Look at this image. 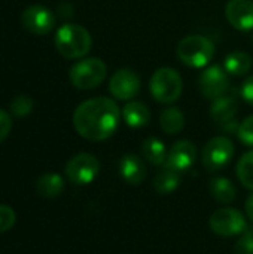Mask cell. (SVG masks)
Returning <instances> with one entry per match:
<instances>
[{
	"instance_id": "obj_1",
	"label": "cell",
	"mask_w": 253,
	"mask_h": 254,
	"mask_svg": "<svg viewBox=\"0 0 253 254\" xmlns=\"http://www.w3.org/2000/svg\"><path fill=\"white\" fill-rule=\"evenodd\" d=\"M121 121L118 104L107 97H95L81 103L73 113L76 132L89 141H103L115 134Z\"/></svg>"
},
{
	"instance_id": "obj_2",
	"label": "cell",
	"mask_w": 253,
	"mask_h": 254,
	"mask_svg": "<svg viewBox=\"0 0 253 254\" xmlns=\"http://www.w3.org/2000/svg\"><path fill=\"white\" fill-rule=\"evenodd\" d=\"M92 46L89 31L79 25L67 22L57 30L55 48L67 60H78L85 57Z\"/></svg>"
},
{
	"instance_id": "obj_3",
	"label": "cell",
	"mask_w": 253,
	"mask_h": 254,
	"mask_svg": "<svg viewBox=\"0 0 253 254\" xmlns=\"http://www.w3.org/2000/svg\"><path fill=\"white\" fill-rule=\"evenodd\" d=\"M215 43L201 34H191L180 40L177 45V57L179 60L195 68H201L207 65L215 57Z\"/></svg>"
},
{
	"instance_id": "obj_4",
	"label": "cell",
	"mask_w": 253,
	"mask_h": 254,
	"mask_svg": "<svg viewBox=\"0 0 253 254\" xmlns=\"http://www.w3.org/2000/svg\"><path fill=\"white\" fill-rule=\"evenodd\" d=\"M182 77L180 74L171 67H161L158 68L149 82V89L152 97L163 104H170L179 100L182 94Z\"/></svg>"
},
{
	"instance_id": "obj_5",
	"label": "cell",
	"mask_w": 253,
	"mask_h": 254,
	"mask_svg": "<svg viewBox=\"0 0 253 254\" xmlns=\"http://www.w3.org/2000/svg\"><path fill=\"white\" fill-rule=\"evenodd\" d=\"M107 67L100 58H85L72 65L69 71L70 82L75 88L88 91L97 88L106 79Z\"/></svg>"
},
{
	"instance_id": "obj_6",
	"label": "cell",
	"mask_w": 253,
	"mask_h": 254,
	"mask_svg": "<svg viewBox=\"0 0 253 254\" xmlns=\"http://www.w3.org/2000/svg\"><path fill=\"white\" fill-rule=\"evenodd\" d=\"M234 144L228 137L219 135L209 140L203 149L201 161L207 171L215 173L227 167L234 156Z\"/></svg>"
},
{
	"instance_id": "obj_7",
	"label": "cell",
	"mask_w": 253,
	"mask_h": 254,
	"mask_svg": "<svg viewBox=\"0 0 253 254\" xmlns=\"http://www.w3.org/2000/svg\"><path fill=\"white\" fill-rule=\"evenodd\" d=\"M210 229L219 237H236L243 234L248 229L245 216L236 208H219L216 210L209 220Z\"/></svg>"
},
{
	"instance_id": "obj_8",
	"label": "cell",
	"mask_w": 253,
	"mask_h": 254,
	"mask_svg": "<svg viewBox=\"0 0 253 254\" xmlns=\"http://www.w3.org/2000/svg\"><path fill=\"white\" fill-rule=\"evenodd\" d=\"M100 171L98 159L91 153H79L73 156L66 165V177L70 183L84 186L91 183Z\"/></svg>"
},
{
	"instance_id": "obj_9",
	"label": "cell",
	"mask_w": 253,
	"mask_h": 254,
	"mask_svg": "<svg viewBox=\"0 0 253 254\" xmlns=\"http://www.w3.org/2000/svg\"><path fill=\"white\" fill-rule=\"evenodd\" d=\"M21 22L30 33L36 36L48 34L55 27V15L51 9L42 4L28 6L21 13Z\"/></svg>"
},
{
	"instance_id": "obj_10",
	"label": "cell",
	"mask_w": 253,
	"mask_h": 254,
	"mask_svg": "<svg viewBox=\"0 0 253 254\" xmlns=\"http://www.w3.org/2000/svg\"><path fill=\"white\" fill-rule=\"evenodd\" d=\"M140 77L128 68L116 70L109 80L110 94L121 101H130L140 92Z\"/></svg>"
},
{
	"instance_id": "obj_11",
	"label": "cell",
	"mask_w": 253,
	"mask_h": 254,
	"mask_svg": "<svg viewBox=\"0 0 253 254\" xmlns=\"http://www.w3.org/2000/svg\"><path fill=\"white\" fill-rule=\"evenodd\" d=\"M200 91L209 100H216L224 95L230 88V79L225 68L219 65H212L200 74Z\"/></svg>"
},
{
	"instance_id": "obj_12",
	"label": "cell",
	"mask_w": 253,
	"mask_h": 254,
	"mask_svg": "<svg viewBox=\"0 0 253 254\" xmlns=\"http://www.w3.org/2000/svg\"><path fill=\"white\" fill-rule=\"evenodd\" d=\"M197 161V147L189 140L176 141L169 150L166 167L171 168L177 173L188 171Z\"/></svg>"
},
{
	"instance_id": "obj_13",
	"label": "cell",
	"mask_w": 253,
	"mask_h": 254,
	"mask_svg": "<svg viewBox=\"0 0 253 254\" xmlns=\"http://www.w3.org/2000/svg\"><path fill=\"white\" fill-rule=\"evenodd\" d=\"M228 22L240 30L249 31L253 28V0H230L225 6Z\"/></svg>"
},
{
	"instance_id": "obj_14",
	"label": "cell",
	"mask_w": 253,
	"mask_h": 254,
	"mask_svg": "<svg viewBox=\"0 0 253 254\" xmlns=\"http://www.w3.org/2000/svg\"><path fill=\"white\" fill-rule=\"evenodd\" d=\"M119 174L122 179L133 186H139L146 177V167L142 158L137 155H125L119 161Z\"/></svg>"
},
{
	"instance_id": "obj_15",
	"label": "cell",
	"mask_w": 253,
	"mask_h": 254,
	"mask_svg": "<svg viewBox=\"0 0 253 254\" xmlns=\"http://www.w3.org/2000/svg\"><path fill=\"white\" fill-rule=\"evenodd\" d=\"M236 113H237V100L234 97L224 94L216 100H213L210 107V116L215 122L225 127L234 121Z\"/></svg>"
},
{
	"instance_id": "obj_16",
	"label": "cell",
	"mask_w": 253,
	"mask_h": 254,
	"mask_svg": "<svg viewBox=\"0 0 253 254\" xmlns=\"http://www.w3.org/2000/svg\"><path fill=\"white\" fill-rule=\"evenodd\" d=\"M122 118L130 128H143L149 124L151 112L140 101H128L122 109Z\"/></svg>"
},
{
	"instance_id": "obj_17",
	"label": "cell",
	"mask_w": 253,
	"mask_h": 254,
	"mask_svg": "<svg viewBox=\"0 0 253 254\" xmlns=\"http://www.w3.org/2000/svg\"><path fill=\"white\" fill-rule=\"evenodd\" d=\"M64 189V180L60 174L45 173L36 182V190L43 198H57Z\"/></svg>"
},
{
	"instance_id": "obj_18",
	"label": "cell",
	"mask_w": 253,
	"mask_h": 254,
	"mask_svg": "<svg viewBox=\"0 0 253 254\" xmlns=\"http://www.w3.org/2000/svg\"><path fill=\"white\" fill-rule=\"evenodd\" d=\"M142 155L145 156L148 162L160 167V165H166L169 152H167L166 144L160 138L149 137L142 143Z\"/></svg>"
},
{
	"instance_id": "obj_19",
	"label": "cell",
	"mask_w": 253,
	"mask_h": 254,
	"mask_svg": "<svg viewBox=\"0 0 253 254\" xmlns=\"http://www.w3.org/2000/svg\"><path fill=\"white\" fill-rule=\"evenodd\" d=\"M224 68L228 74L233 76H243L251 71L252 68V58L249 54L243 51H234L225 57Z\"/></svg>"
},
{
	"instance_id": "obj_20",
	"label": "cell",
	"mask_w": 253,
	"mask_h": 254,
	"mask_svg": "<svg viewBox=\"0 0 253 254\" xmlns=\"http://www.w3.org/2000/svg\"><path fill=\"white\" fill-rule=\"evenodd\" d=\"M210 195L213 199L219 204H231L236 199V188L231 183V180L225 177H216L210 180Z\"/></svg>"
},
{
	"instance_id": "obj_21",
	"label": "cell",
	"mask_w": 253,
	"mask_h": 254,
	"mask_svg": "<svg viewBox=\"0 0 253 254\" xmlns=\"http://www.w3.org/2000/svg\"><path fill=\"white\" fill-rule=\"evenodd\" d=\"M160 125H161V129L166 134L174 135V134H177V132H180L183 129L185 116H183L182 110H179L177 107H169L161 113Z\"/></svg>"
},
{
	"instance_id": "obj_22",
	"label": "cell",
	"mask_w": 253,
	"mask_h": 254,
	"mask_svg": "<svg viewBox=\"0 0 253 254\" xmlns=\"http://www.w3.org/2000/svg\"><path fill=\"white\" fill-rule=\"evenodd\" d=\"M179 185H180V174L167 167L163 171H160L154 179V189L161 195L176 190Z\"/></svg>"
},
{
	"instance_id": "obj_23",
	"label": "cell",
	"mask_w": 253,
	"mask_h": 254,
	"mask_svg": "<svg viewBox=\"0 0 253 254\" xmlns=\"http://www.w3.org/2000/svg\"><path fill=\"white\" fill-rule=\"evenodd\" d=\"M236 173L242 185L253 192V150L245 153L237 162Z\"/></svg>"
},
{
	"instance_id": "obj_24",
	"label": "cell",
	"mask_w": 253,
	"mask_h": 254,
	"mask_svg": "<svg viewBox=\"0 0 253 254\" xmlns=\"http://www.w3.org/2000/svg\"><path fill=\"white\" fill-rule=\"evenodd\" d=\"M33 110V100L28 95H18L10 103V112L16 118H24Z\"/></svg>"
},
{
	"instance_id": "obj_25",
	"label": "cell",
	"mask_w": 253,
	"mask_h": 254,
	"mask_svg": "<svg viewBox=\"0 0 253 254\" xmlns=\"http://www.w3.org/2000/svg\"><path fill=\"white\" fill-rule=\"evenodd\" d=\"M234 254H253V228H248L234 244Z\"/></svg>"
},
{
	"instance_id": "obj_26",
	"label": "cell",
	"mask_w": 253,
	"mask_h": 254,
	"mask_svg": "<svg viewBox=\"0 0 253 254\" xmlns=\"http://www.w3.org/2000/svg\"><path fill=\"white\" fill-rule=\"evenodd\" d=\"M237 135L240 138V141L246 146H252L253 147V115L248 116L237 129Z\"/></svg>"
},
{
	"instance_id": "obj_27",
	"label": "cell",
	"mask_w": 253,
	"mask_h": 254,
	"mask_svg": "<svg viewBox=\"0 0 253 254\" xmlns=\"http://www.w3.org/2000/svg\"><path fill=\"white\" fill-rule=\"evenodd\" d=\"M15 211L7 205H0V232L9 231L15 225Z\"/></svg>"
},
{
	"instance_id": "obj_28",
	"label": "cell",
	"mask_w": 253,
	"mask_h": 254,
	"mask_svg": "<svg viewBox=\"0 0 253 254\" xmlns=\"http://www.w3.org/2000/svg\"><path fill=\"white\" fill-rule=\"evenodd\" d=\"M12 129V119L10 115L0 109V143L4 141Z\"/></svg>"
},
{
	"instance_id": "obj_29",
	"label": "cell",
	"mask_w": 253,
	"mask_h": 254,
	"mask_svg": "<svg viewBox=\"0 0 253 254\" xmlns=\"http://www.w3.org/2000/svg\"><path fill=\"white\" fill-rule=\"evenodd\" d=\"M242 97L245 98L246 103L253 106V74L251 77H248L245 83L242 85Z\"/></svg>"
},
{
	"instance_id": "obj_30",
	"label": "cell",
	"mask_w": 253,
	"mask_h": 254,
	"mask_svg": "<svg viewBox=\"0 0 253 254\" xmlns=\"http://www.w3.org/2000/svg\"><path fill=\"white\" fill-rule=\"evenodd\" d=\"M245 210H246V214H248V219L253 223V193L246 199V204H245Z\"/></svg>"
}]
</instances>
